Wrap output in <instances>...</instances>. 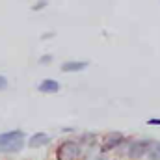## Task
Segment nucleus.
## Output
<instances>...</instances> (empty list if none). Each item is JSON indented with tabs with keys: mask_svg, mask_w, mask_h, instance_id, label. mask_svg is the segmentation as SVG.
Segmentation results:
<instances>
[{
	"mask_svg": "<svg viewBox=\"0 0 160 160\" xmlns=\"http://www.w3.org/2000/svg\"><path fill=\"white\" fill-rule=\"evenodd\" d=\"M80 155V147L77 142L73 140H65L58 145L56 149V158L58 160H77Z\"/></svg>",
	"mask_w": 160,
	"mask_h": 160,
	"instance_id": "obj_2",
	"label": "nucleus"
},
{
	"mask_svg": "<svg viewBox=\"0 0 160 160\" xmlns=\"http://www.w3.org/2000/svg\"><path fill=\"white\" fill-rule=\"evenodd\" d=\"M6 88H8V78H6L4 75H0V91L6 89Z\"/></svg>",
	"mask_w": 160,
	"mask_h": 160,
	"instance_id": "obj_11",
	"label": "nucleus"
},
{
	"mask_svg": "<svg viewBox=\"0 0 160 160\" xmlns=\"http://www.w3.org/2000/svg\"><path fill=\"white\" fill-rule=\"evenodd\" d=\"M50 62H52V56H50V54L41 56V58H39V63H41V65H47V63H50Z\"/></svg>",
	"mask_w": 160,
	"mask_h": 160,
	"instance_id": "obj_10",
	"label": "nucleus"
},
{
	"mask_svg": "<svg viewBox=\"0 0 160 160\" xmlns=\"http://www.w3.org/2000/svg\"><path fill=\"white\" fill-rule=\"evenodd\" d=\"M151 160H160V142H155L151 143V155H149Z\"/></svg>",
	"mask_w": 160,
	"mask_h": 160,
	"instance_id": "obj_8",
	"label": "nucleus"
},
{
	"mask_svg": "<svg viewBox=\"0 0 160 160\" xmlns=\"http://www.w3.org/2000/svg\"><path fill=\"white\" fill-rule=\"evenodd\" d=\"M123 140H125V136H123L121 132H108V134L104 136V140H102V147H101V151L104 153V151H110V149L118 147V145L123 143Z\"/></svg>",
	"mask_w": 160,
	"mask_h": 160,
	"instance_id": "obj_4",
	"label": "nucleus"
},
{
	"mask_svg": "<svg viewBox=\"0 0 160 160\" xmlns=\"http://www.w3.org/2000/svg\"><path fill=\"white\" fill-rule=\"evenodd\" d=\"M60 82L58 80H52V78H45L43 82H39V86H38V89H39L41 93H58L60 91Z\"/></svg>",
	"mask_w": 160,
	"mask_h": 160,
	"instance_id": "obj_6",
	"label": "nucleus"
},
{
	"mask_svg": "<svg viewBox=\"0 0 160 160\" xmlns=\"http://www.w3.org/2000/svg\"><path fill=\"white\" fill-rule=\"evenodd\" d=\"M147 125H160V119H149Z\"/></svg>",
	"mask_w": 160,
	"mask_h": 160,
	"instance_id": "obj_12",
	"label": "nucleus"
},
{
	"mask_svg": "<svg viewBox=\"0 0 160 160\" xmlns=\"http://www.w3.org/2000/svg\"><path fill=\"white\" fill-rule=\"evenodd\" d=\"M88 67V62H65L62 63V71L63 73H78V71H84Z\"/></svg>",
	"mask_w": 160,
	"mask_h": 160,
	"instance_id": "obj_7",
	"label": "nucleus"
},
{
	"mask_svg": "<svg viewBox=\"0 0 160 160\" xmlns=\"http://www.w3.org/2000/svg\"><path fill=\"white\" fill-rule=\"evenodd\" d=\"M24 132L22 130H8V132H0V153L6 155H13L19 153L24 147Z\"/></svg>",
	"mask_w": 160,
	"mask_h": 160,
	"instance_id": "obj_1",
	"label": "nucleus"
},
{
	"mask_svg": "<svg viewBox=\"0 0 160 160\" xmlns=\"http://www.w3.org/2000/svg\"><path fill=\"white\" fill-rule=\"evenodd\" d=\"M48 142H50V136H48V134H45V132H36V134L30 136V140H28V147L38 149V147L47 145Z\"/></svg>",
	"mask_w": 160,
	"mask_h": 160,
	"instance_id": "obj_5",
	"label": "nucleus"
},
{
	"mask_svg": "<svg viewBox=\"0 0 160 160\" xmlns=\"http://www.w3.org/2000/svg\"><path fill=\"white\" fill-rule=\"evenodd\" d=\"M151 143H153L151 140H136V142H132V145L128 147V157L130 158H142L151 149Z\"/></svg>",
	"mask_w": 160,
	"mask_h": 160,
	"instance_id": "obj_3",
	"label": "nucleus"
},
{
	"mask_svg": "<svg viewBox=\"0 0 160 160\" xmlns=\"http://www.w3.org/2000/svg\"><path fill=\"white\" fill-rule=\"evenodd\" d=\"M45 6H47V0H39V2H36V6H32V9H34V11H39Z\"/></svg>",
	"mask_w": 160,
	"mask_h": 160,
	"instance_id": "obj_9",
	"label": "nucleus"
}]
</instances>
